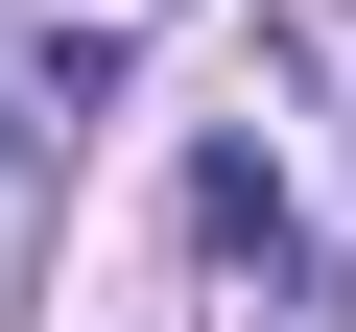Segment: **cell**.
<instances>
[{"instance_id":"cell-1","label":"cell","mask_w":356,"mask_h":332,"mask_svg":"<svg viewBox=\"0 0 356 332\" xmlns=\"http://www.w3.org/2000/svg\"><path fill=\"white\" fill-rule=\"evenodd\" d=\"M191 238H214V261H261V285H285V166H191Z\"/></svg>"}]
</instances>
